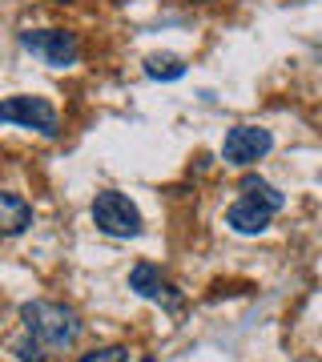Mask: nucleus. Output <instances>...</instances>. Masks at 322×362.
Masks as SVG:
<instances>
[{
	"label": "nucleus",
	"instance_id": "6",
	"mask_svg": "<svg viewBox=\"0 0 322 362\" xmlns=\"http://www.w3.org/2000/svg\"><path fill=\"white\" fill-rule=\"evenodd\" d=\"M129 290H133L137 298H145V302L166 306L169 314L181 310V294L166 282V278H161V270H157L154 262H137V266L129 270Z\"/></svg>",
	"mask_w": 322,
	"mask_h": 362
},
{
	"label": "nucleus",
	"instance_id": "8",
	"mask_svg": "<svg viewBox=\"0 0 322 362\" xmlns=\"http://www.w3.org/2000/svg\"><path fill=\"white\" fill-rule=\"evenodd\" d=\"M0 226H4L8 238L25 233L28 226H33V206H28L21 194H0Z\"/></svg>",
	"mask_w": 322,
	"mask_h": 362
},
{
	"label": "nucleus",
	"instance_id": "3",
	"mask_svg": "<svg viewBox=\"0 0 322 362\" xmlns=\"http://www.w3.org/2000/svg\"><path fill=\"white\" fill-rule=\"evenodd\" d=\"M21 49L33 52L49 69H69L77 65L81 40L77 33H64V28H28V33H21Z\"/></svg>",
	"mask_w": 322,
	"mask_h": 362
},
{
	"label": "nucleus",
	"instance_id": "2",
	"mask_svg": "<svg viewBox=\"0 0 322 362\" xmlns=\"http://www.w3.org/2000/svg\"><path fill=\"white\" fill-rule=\"evenodd\" d=\"M93 226L105 238H137L142 233V209L133 206L125 194L105 189V194L93 197Z\"/></svg>",
	"mask_w": 322,
	"mask_h": 362
},
{
	"label": "nucleus",
	"instance_id": "10",
	"mask_svg": "<svg viewBox=\"0 0 322 362\" xmlns=\"http://www.w3.org/2000/svg\"><path fill=\"white\" fill-rule=\"evenodd\" d=\"M238 189H242V197H254V202H262V206H270V209L286 206V194H278L270 181L258 177V173H246V177L238 181Z\"/></svg>",
	"mask_w": 322,
	"mask_h": 362
},
{
	"label": "nucleus",
	"instance_id": "11",
	"mask_svg": "<svg viewBox=\"0 0 322 362\" xmlns=\"http://www.w3.org/2000/svg\"><path fill=\"white\" fill-rule=\"evenodd\" d=\"M45 350H49V346H45V342H37L28 330H25V338H16V342H13V354L21 362H45Z\"/></svg>",
	"mask_w": 322,
	"mask_h": 362
},
{
	"label": "nucleus",
	"instance_id": "7",
	"mask_svg": "<svg viewBox=\"0 0 322 362\" xmlns=\"http://www.w3.org/2000/svg\"><path fill=\"white\" fill-rule=\"evenodd\" d=\"M274 214H278V209L262 206V202H254V197H242V202H234V206L226 209V226H230L234 233H242V238H254V233L270 230Z\"/></svg>",
	"mask_w": 322,
	"mask_h": 362
},
{
	"label": "nucleus",
	"instance_id": "13",
	"mask_svg": "<svg viewBox=\"0 0 322 362\" xmlns=\"http://www.w3.org/2000/svg\"><path fill=\"white\" fill-rule=\"evenodd\" d=\"M142 362H154V358H149V354H145V358H142Z\"/></svg>",
	"mask_w": 322,
	"mask_h": 362
},
{
	"label": "nucleus",
	"instance_id": "4",
	"mask_svg": "<svg viewBox=\"0 0 322 362\" xmlns=\"http://www.w3.org/2000/svg\"><path fill=\"white\" fill-rule=\"evenodd\" d=\"M274 149V133L262 125H234L222 141V161L234 169H250Z\"/></svg>",
	"mask_w": 322,
	"mask_h": 362
},
{
	"label": "nucleus",
	"instance_id": "12",
	"mask_svg": "<svg viewBox=\"0 0 322 362\" xmlns=\"http://www.w3.org/2000/svg\"><path fill=\"white\" fill-rule=\"evenodd\" d=\"M77 362H129V350H125V346H101V350L81 354Z\"/></svg>",
	"mask_w": 322,
	"mask_h": 362
},
{
	"label": "nucleus",
	"instance_id": "5",
	"mask_svg": "<svg viewBox=\"0 0 322 362\" xmlns=\"http://www.w3.org/2000/svg\"><path fill=\"white\" fill-rule=\"evenodd\" d=\"M0 121L4 125H21V129H37L40 137H57L61 133V117L45 97H8L0 105Z\"/></svg>",
	"mask_w": 322,
	"mask_h": 362
},
{
	"label": "nucleus",
	"instance_id": "1",
	"mask_svg": "<svg viewBox=\"0 0 322 362\" xmlns=\"http://www.w3.org/2000/svg\"><path fill=\"white\" fill-rule=\"evenodd\" d=\"M21 322L37 342H45L49 350H69L81 338V318L77 310H69L64 302H45V298H33L21 306Z\"/></svg>",
	"mask_w": 322,
	"mask_h": 362
},
{
	"label": "nucleus",
	"instance_id": "9",
	"mask_svg": "<svg viewBox=\"0 0 322 362\" xmlns=\"http://www.w3.org/2000/svg\"><path fill=\"white\" fill-rule=\"evenodd\" d=\"M145 77L149 81H181L185 77V61H181L178 52H149V57H145Z\"/></svg>",
	"mask_w": 322,
	"mask_h": 362
}]
</instances>
